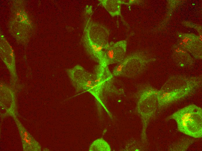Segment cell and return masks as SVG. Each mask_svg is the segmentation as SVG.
I'll return each instance as SVG.
<instances>
[{
  "label": "cell",
  "instance_id": "obj_1",
  "mask_svg": "<svg viewBox=\"0 0 202 151\" xmlns=\"http://www.w3.org/2000/svg\"><path fill=\"white\" fill-rule=\"evenodd\" d=\"M82 40L83 46L91 57L98 64L105 65L103 51L109 44V30L104 25L93 21L90 7L87 9Z\"/></svg>",
  "mask_w": 202,
  "mask_h": 151
},
{
  "label": "cell",
  "instance_id": "obj_2",
  "mask_svg": "<svg viewBox=\"0 0 202 151\" xmlns=\"http://www.w3.org/2000/svg\"><path fill=\"white\" fill-rule=\"evenodd\" d=\"M195 86L193 81L184 77L178 76L170 78L158 90V108H163L187 96Z\"/></svg>",
  "mask_w": 202,
  "mask_h": 151
},
{
  "label": "cell",
  "instance_id": "obj_3",
  "mask_svg": "<svg viewBox=\"0 0 202 151\" xmlns=\"http://www.w3.org/2000/svg\"><path fill=\"white\" fill-rule=\"evenodd\" d=\"M175 120L179 131L194 138L202 136V109L194 105L180 109L171 115Z\"/></svg>",
  "mask_w": 202,
  "mask_h": 151
},
{
  "label": "cell",
  "instance_id": "obj_4",
  "mask_svg": "<svg viewBox=\"0 0 202 151\" xmlns=\"http://www.w3.org/2000/svg\"><path fill=\"white\" fill-rule=\"evenodd\" d=\"M93 73V84L88 92L93 95L100 103L103 104L113 85L114 76L108 66L100 64L95 66Z\"/></svg>",
  "mask_w": 202,
  "mask_h": 151
},
{
  "label": "cell",
  "instance_id": "obj_5",
  "mask_svg": "<svg viewBox=\"0 0 202 151\" xmlns=\"http://www.w3.org/2000/svg\"><path fill=\"white\" fill-rule=\"evenodd\" d=\"M148 62L141 53L134 52L127 56L117 64L112 73L114 76L133 78L142 73Z\"/></svg>",
  "mask_w": 202,
  "mask_h": 151
},
{
  "label": "cell",
  "instance_id": "obj_6",
  "mask_svg": "<svg viewBox=\"0 0 202 151\" xmlns=\"http://www.w3.org/2000/svg\"><path fill=\"white\" fill-rule=\"evenodd\" d=\"M71 83L77 91H88L91 87L93 75L80 65H77L68 69Z\"/></svg>",
  "mask_w": 202,
  "mask_h": 151
},
{
  "label": "cell",
  "instance_id": "obj_7",
  "mask_svg": "<svg viewBox=\"0 0 202 151\" xmlns=\"http://www.w3.org/2000/svg\"><path fill=\"white\" fill-rule=\"evenodd\" d=\"M127 46V42L125 40L109 43L103 51L104 64L108 66L122 62L125 57Z\"/></svg>",
  "mask_w": 202,
  "mask_h": 151
},
{
  "label": "cell",
  "instance_id": "obj_8",
  "mask_svg": "<svg viewBox=\"0 0 202 151\" xmlns=\"http://www.w3.org/2000/svg\"><path fill=\"white\" fill-rule=\"evenodd\" d=\"M22 143L24 151H38L41 150V146L21 123L15 117Z\"/></svg>",
  "mask_w": 202,
  "mask_h": 151
},
{
  "label": "cell",
  "instance_id": "obj_9",
  "mask_svg": "<svg viewBox=\"0 0 202 151\" xmlns=\"http://www.w3.org/2000/svg\"><path fill=\"white\" fill-rule=\"evenodd\" d=\"M100 4L112 17L121 16L120 0H99Z\"/></svg>",
  "mask_w": 202,
  "mask_h": 151
},
{
  "label": "cell",
  "instance_id": "obj_10",
  "mask_svg": "<svg viewBox=\"0 0 202 151\" xmlns=\"http://www.w3.org/2000/svg\"><path fill=\"white\" fill-rule=\"evenodd\" d=\"M111 148L109 145L102 138L94 141L91 145L89 149V151H109Z\"/></svg>",
  "mask_w": 202,
  "mask_h": 151
},
{
  "label": "cell",
  "instance_id": "obj_11",
  "mask_svg": "<svg viewBox=\"0 0 202 151\" xmlns=\"http://www.w3.org/2000/svg\"><path fill=\"white\" fill-rule=\"evenodd\" d=\"M13 52H12V53L10 54V56H11L12 57H13Z\"/></svg>",
  "mask_w": 202,
  "mask_h": 151
},
{
  "label": "cell",
  "instance_id": "obj_12",
  "mask_svg": "<svg viewBox=\"0 0 202 151\" xmlns=\"http://www.w3.org/2000/svg\"><path fill=\"white\" fill-rule=\"evenodd\" d=\"M19 15H20V13L19 12H18L17 14V16Z\"/></svg>",
  "mask_w": 202,
  "mask_h": 151
},
{
  "label": "cell",
  "instance_id": "obj_13",
  "mask_svg": "<svg viewBox=\"0 0 202 151\" xmlns=\"http://www.w3.org/2000/svg\"><path fill=\"white\" fill-rule=\"evenodd\" d=\"M12 52H14V50H12Z\"/></svg>",
  "mask_w": 202,
  "mask_h": 151
},
{
  "label": "cell",
  "instance_id": "obj_14",
  "mask_svg": "<svg viewBox=\"0 0 202 151\" xmlns=\"http://www.w3.org/2000/svg\"><path fill=\"white\" fill-rule=\"evenodd\" d=\"M10 47L11 48H12V47L11 46H10Z\"/></svg>",
  "mask_w": 202,
  "mask_h": 151
},
{
  "label": "cell",
  "instance_id": "obj_15",
  "mask_svg": "<svg viewBox=\"0 0 202 151\" xmlns=\"http://www.w3.org/2000/svg\"><path fill=\"white\" fill-rule=\"evenodd\" d=\"M19 34V33H17V34Z\"/></svg>",
  "mask_w": 202,
  "mask_h": 151
}]
</instances>
